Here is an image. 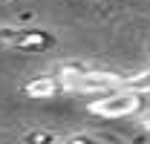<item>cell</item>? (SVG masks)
<instances>
[{"label":"cell","instance_id":"obj_1","mask_svg":"<svg viewBox=\"0 0 150 144\" xmlns=\"http://www.w3.org/2000/svg\"><path fill=\"white\" fill-rule=\"evenodd\" d=\"M87 109L93 115H101V118H127V115H136L142 109V92H133L127 87H121V90L107 92V95L90 101Z\"/></svg>","mask_w":150,"mask_h":144},{"label":"cell","instance_id":"obj_2","mask_svg":"<svg viewBox=\"0 0 150 144\" xmlns=\"http://www.w3.org/2000/svg\"><path fill=\"white\" fill-rule=\"evenodd\" d=\"M124 87V75H115V72H87L84 78H78L69 92H81V95H107V92H115Z\"/></svg>","mask_w":150,"mask_h":144},{"label":"cell","instance_id":"obj_3","mask_svg":"<svg viewBox=\"0 0 150 144\" xmlns=\"http://www.w3.org/2000/svg\"><path fill=\"white\" fill-rule=\"evenodd\" d=\"M0 35L18 52H40V49H46V46L55 43V37L46 35L43 29H15V32H0Z\"/></svg>","mask_w":150,"mask_h":144},{"label":"cell","instance_id":"obj_4","mask_svg":"<svg viewBox=\"0 0 150 144\" xmlns=\"http://www.w3.org/2000/svg\"><path fill=\"white\" fill-rule=\"evenodd\" d=\"M87 72H93V66L87 64V61H78V58H69V61H58L55 66H52V75H55L58 81H61V87L64 90H69L78 78H84Z\"/></svg>","mask_w":150,"mask_h":144},{"label":"cell","instance_id":"obj_5","mask_svg":"<svg viewBox=\"0 0 150 144\" xmlns=\"http://www.w3.org/2000/svg\"><path fill=\"white\" fill-rule=\"evenodd\" d=\"M58 90H64V87H61V81H58L55 75H40V78H32V81L23 87V92H26L29 98H52Z\"/></svg>","mask_w":150,"mask_h":144},{"label":"cell","instance_id":"obj_6","mask_svg":"<svg viewBox=\"0 0 150 144\" xmlns=\"http://www.w3.org/2000/svg\"><path fill=\"white\" fill-rule=\"evenodd\" d=\"M124 87L127 90H133V92H150V66L147 69H142V72H133V75H127L124 78Z\"/></svg>","mask_w":150,"mask_h":144},{"label":"cell","instance_id":"obj_7","mask_svg":"<svg viewBox=\"0 0 150 144\" xmlns=\"http://www.w3.org/2000/svg\"><path fill=\"white\" fill-rule=\"evenodd\" d=\"M23 144H58V136L49 130H32L23 136Z\"/></svg>","mask_w":150,"mask_h":144},{"label":"cell","instance_id":"obj_8","mask_svg":"<svg viewBox=\"0 0 150 144\" xmlns=\"http://www.w3.org/2000/svg\"><path fill=\"white\" fill-rule=\"evenodd\" d=\"M64 144H101L95 136H87V133H75L69 138H64Z\"/></svg>","mask_w":150,"mask_h":144},{"label":"cell","instance_id":"obj_9","mask_svg":"<svg viewBox=\"0 0 150 144\" xmlns=\"http://www.w3.org/2000/svg\"><path fill=\"white\" fill-rule=\"evenodd\" d=\"M139 121H142V127H144V130L150 133V109L144 112V115H142V118H139Z\"/></svg>","mask_w":150,"mask_h":144},{"label":"cell","instance_id":"obj_10","mask_svg":"<svg viewBox=\"0 0 150 144\" xmlns=\"http://www.w3.org/2000/svg\"><path fill=\"white\" fill-rule=\"evenodd\" d=\"M3 43H6V40H3V35H0V46H3Z\"/></svg>","mask_w":150,"mask_h":144}]
</instances>
